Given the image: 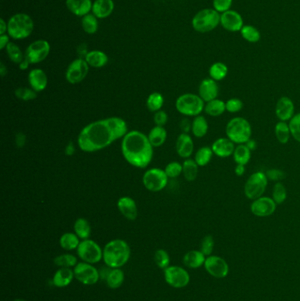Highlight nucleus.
Segmentation results:
<instances>
[{"mask_svg":"<svg viewBox=\"0 0 300 301\" xmlns=\"http://www.w3.org/2000/svg\"><path fill=\"white\" fill-rule=\"evenodd\" d=\"M128 132L127 122L117 116L100 119L85 126L77 136V145L85 153H94L123 138Z\"/></svg>","mask_w":300,"mask_h":301,"instance_id":"1","label":"nucleus"},{"mask_svg":"<svg viewBox=\"0 0 300 301\" xmlns=\"http://www.w3.org/2000/svg\"><path fill=\"white\" fill-rule=\"evenodd\" d=\"M121 149L124 160L134 168H147L153 158V146L148 136L139 130L128 131L122 138Z\"/></svg>","mask_w":300,"mask_h":301,"instance_id":"2","label":"nucleus"},{"mask_svg":"<svg viewBox=\"0 0 300 301\" xmlns=\"http://www.w3.org/2000/svg\"><path fill=\"white\" fill-rule=\"evenodd\" d=\"M131 257V248L125 240H110L103 248V260L108 267L116 269L123 266Z\"/></svg>","mask_w":300,"mask_h":301,"instance_id":"3","label":"nucleus"},{"mask_svg":"<svg viewBox=\"0 0 300 301\" xmlns=\"http://www.w3.org/2000/svg\"><path fill=\"white\" fill-rule=\"evenodd\" d=\"M34 20L27 13H16L7 21V34L13 40H23L34 31Z\"/></svg>","mask_w":300,"mask_h":301,"instance_id":"4","label":"nucleus"},{"mask_svg":"<svg viewBox=\"0 0 300 301\" xmlns=\"http://www.w3.org/2000/svg\"><path fill=\"white\" fill-rule=\"evenodd\" d=\"M226 137L236 145H243L250 140L252 127L250 122L243 117H234L225 126Z\"/></svg>","mask_w":300,"mask_h":301,"instance_id":"5","label":"nucleus"},{"mask_svg":"<svg viewBox=\"0 0 300 301\" xmlns=\"http://www.w3.org/2000/svg\"><path fill=\"white\" fill-rule=\"evenodd\" d=\"M220 12L213 8H205L193 17L192 27L198 33H208L214 30L220 24Z\"/></svg>","mask_w":300,"mask_h":301,"instance_id":"6","label":"nucleus"},{"mask_svg":"<svg viewBox=\"0 0 300 301\" xmlns=\"http://www.w3.org/2000/svg\"><path fill=\"white\" fill-rule=\"evenodd\" d=\"M204 102L203 99L198 95L195 94H184L178 97L175 101L176 110L185 116H194L200 115L204 110Z\"/></svg>","mask_w":300,"mask_h":301,"instance_id":"7","label":"nucleus"},{"mask_svg":"<svg viewBox=\"0 0 300 301\" xmlns=\"http://www.w3.org/2000/svg\"><path fill=\"white\" fill-rule=\"evenodd\" d=\"M268 181L269 179L263 172H255L252 174L246 180L244 186V193L246 199L254 201L262 197L268 186Z\"/></svg>","mask_w":300,"mask_h":301,"instance_id":"8","label":"nucleus"},{"mask_svg":"<svg viewBox=\"0 0 300 301\" xmlns=\"http://www.w3.org/2000/svg\"><path fill=\"white\" fill-rule=\"evenodd\" d=\"M168 176L161 168H153L145 172L143 176V184L147 191L158 192L164 190L168 183Z\"/></svg>","mask_w":300,"mask_h":301,"instance_id":"9","label":"nucleus"},{"mask_svg":"<svg viewBox=\"0 0 300 301\" xmlns=\"http://www.w3.org/2000/svg\"><path fill=\"white\" fill-rule=\"evenodd\" d=\"M50 44L46 40H37L30 43L25 51V58L30 65L42 63L50 55Z\"/></svg>","mask_w":300,"mask_h":301,"instance_id":"10","label":"nucleus"},{"mask_svg":"<svg viewBox=\"0 0 300 301\" xmlns=\"http://www.w3.org/2000/svg\"><path fill=\"white\" fill-rule=\"evenodd\" d=\"M77 252L80 259L90 264L99 263L103 258V250L95 241L89 239L80 241Z\"/></svg>","mask_w":300,"mask_h":301,"instance_id":"11","label":"nucleus"},{"mask_svg":"<svg viewBox=\"0 0 300 301\" xmlns=\"http://www.w3.org/2000/svg\"><path fill=\"white\" fill-rule=\"evenodd\" d=\"M88 64L84 58H77L72 62L66 70V79L72 85L78 84L85 80L89 72Z\"/></svg>","mask_w":300,"mask_h":301,"instance_id":"12","label":"nucleus"},{"mask_svg":"<svg viewBox=\"0 0 300 301\" xmlns=\"http://www.w3.org/2000/svg\"><path fill=\"white\" fill-rule=\"evenodd\" d=\"M165 282L173 288H183L189 284V272L180 266H169L165 269Z\"/></svg>","mask_w":300,"mask_h":301,"instance_id":"13","label":"nucleus"},{"mask_svg":"<svg viewBox=\"0 0 300 301\" xmlns=\"http://www.w3.org/2000/svg\"><path fill=\"white\" fill-rule=\"evenodd\" d=\"M204 268L209 274L215 279H225L229 274V265L226 261L218 256L206 257Z\"/></svg>","mask_w":300,"mask_h":301,"instance_id":"14","label":"nucleus"},{"mask_svg":"<svg viewBox=\"0 0 300 301\" xmlns=\"http://www.w3.org/2000/svg\"><path fill=\"white\" fill-rule=\"evenodd\" d=\"M74 277L85 286H92L98 282L100 274L90 263H79L74 268Z\"/></svg>","mask_w":300,"mask_h":301,"instance_id":"15","label":"nucleus"},{"mask_svg":"<svg viewBox=\"0 0 300 301\" xmlns=\"http://www.w3.org/2000/svg\"><path fill=\"white\" fill-rule=\"evenodd\" d=\"M277 203L272 198L261 197L251 203V212L259 217H270L277 210Z\"/></svg>","mask_w":300,"mask_h":301,"instance_id":"16","label":"nucleus"},{"mask_svg":"<svg viewBox=\"0 0 300 301\" xmlns=\"http://www.w3.org/2000/svg\"><path fill=\"white\" fill-rule=\"evenodd\" d=\"M220 25L229 32H240L244 27L242 16L238 11L229 10L220 16Z\"/></svg>","mask_w":300,"mask_h":301,"instance_id":"17","label":"nucleus"},{"mask_svg":"<svg viewBox=\"0 0 300 301\" xmlns=\"http://www.w3.org/2000/svg\"><path fill=\"white\" fill-rule=\"evenodd\" d=\"M295 111V106L293 100L287 96H283L277 100L275 113L277 118L282 122H288L293 118Z\"/></svg>","mask_w":300,"mask_h":301,"instance_id":"18","label":"nucleus"},{"mask_svg":"<svg viewBox=\"0 0 300 301\" xmlns=\"http://www.w3.org/2000/svg\"><path fill=\"white\" fill-rule=\"evenodd\" d=\"M219 94L220 88L216 80L207 78L201 82L198 88V96H200L204 102H209L212 100L218 99Z\"/></svg>","mask_w":300,"mask_h":301,"instance_id":"19","label":"nucleus"},{"mask_svg":"<svg viewBox=\"0 0 300 301\" xmlns=\"http://www.w3.org/2000/svg\"><path fill=\"white\" fill-rule=\"evenodd\" d=\"M117 208L123 217L134 221L138 217L139 210L135 200L131 197H123L117 201Z\"/></svg>","mask_w":300,"mask_h":301,"instance_id":"20","label":"nucleus"},{"mask_svg":"<svg viewBox=\"0 0 300 301\" xmlns=\"http://www.w3.org/2000/svg\"><path fill=\"white\" fill-rule=\"evenodd\" d=\"M27 79L30 88L37 93L44 91L48 87L49 80L46 73L43 69L35 68L31 70L28 73Z\"/></svg>","mask_w":300,"mask_h":301,"instance_id":"21","label":"nucleus"},{"mask_svg":"<svg viewBox=\"0 0 300 301\" xmlns=\"http://www.w3.org/2000/svg\"><path fill=\"white\" fill-rule=\"evenodd\" d=\"M235 144L228 137H220L213 142L212 145V151L216 156L220 158H227L233 154Z\"/></svg>","mask_w":300,"mask_h":301,"instance_id":"22","label":"nucleus"},{"mask_svg":"<svg viewBox=\"0 0 300 301\" xmlns=\"http://www.w3.org/2000/svg\"><path fill=\"white\" fill-rule=\"evenodd\" d=\"M175 146L178 155L185 160L189 159L194 153V141L189 134H180L177 137Z\"/></svg>","mask_w":300,"mask_h":301,"instance_id":"23","label":"nucleus"},{"mask_svg":"<svg viewBox=\"0 0 300 301\" xmlns=\"http://www.w3.org/2000/svg\"><path fill=\"white\" fill-rule=\"evenodd\" d=\"M66 7L77 17H84L92 11V0H66Z\"/></svg>","mask_w":300,"mask_h":301,"instance_id":"24","label":"nucleus"},{"mask_svg":"<svg viewBox=\"0 0 300 301\" xmlns=\"http://www.w3.org/2000/svg\"><path fill=\"white\" fill-rule=\"evenodd\" d=\"M115 9L113 0H95L92 3V13L98 19H105L111 15Z\"/></svg>","mask_w":300,"mask_h":301,"instance_id":"25","label":"nucleus"},{"mask_svg":"<svg viewBox=\"0 0 300 301\" xmlns=\"http://www.w3.org/2000/svg\"><path fill=\"white\" fill-rule=\"evenodd\" d=\"M85 59L90 67L102 68L108 64V57L101 50H91L85 54Z\"/></svg>","mask_w":300,"mask_h":301,"instance_id":"26","label":"nucleus"},{"mask_svg":"<svg viewBox=\"0 0 300 301\" xmlns=\"http://www.w3.org/2000/svg\"><path fill=\"white\" fill-rule=\"evenodd\" d=\"M206 256L201 250H191L185 254L183 263L190 269H198L204 265Z\"/></svg>","mask_w":300,"mask_h":301,"instance_id":"27","label":"nucleus"},{"mask_svg":"<svg viewBox=\"0 0 300 301\" xmlns=\"http://www.w3.org/2000/svg\"><path fill=\"white\" fill-rule=\"evenodd\" d=\"M74 277V271L71 268H61L59 269L53 277V284L57 287L62 288L69 286L73 281Z\"/></svg>","mask_w":300,"mask_h":301,"instance_id":"28","label":"nucleus"},{"mask_svg":"<svg viewBox=\"0 0 300 301\" xmlns=\"http://www.w3.org/2000/svg\"><path fill=\"white\" fill-rule=\"evenodd\" d=\"M167 137V131L162 126H154L148 134V139L153 148L160 147L165 144Z\"/></svg>","mask_w":300,"mask_h":301,"instance_id":"29","label":"nucleus"},{"mask_svg":"<svg viewBox=\"0 0 300 301\" xmlns=\"http://www.w3.org/2000/svg\"><path fill=\"white\" fill-rule=\"evenodd\" d=\"M208 122L204 115H197L196 117H194V120L192 121V128H191V132L194 135V137L202 138L204 136H206V134L208 133Z\"/></svg>","mask_w":300,"mask_h":301,"instance_id":"30","label":"nucleus"},{"mask_svg":"<svg viewBox=\"0 0 300 301\" xmlns=\"http://www.w3.org/2000/svg\"><path fill=\"white\" fill-rule=\"evenodd\" d=\"M204 111L210 116L218 117L222 115L226 111L225 102L222 100H212L211 101L206 102L204 106Z\"/></svg>","mask_w":300,"mask_h":301,"instance_id":"31","label":"nucleus"},{"mask_svg":"<svg viewBox=\"0 0 300 301\" xmlns=\"http://www.w3.org/2000/svg\"><path fill=\"white\" fill-rule=\"evenodd\" d=\"M74 233L82 240H87L92 233L91 225L84 217H79L74 225Z\"/></svg>","mask_w":300,"mask_h":301,"instance_id":"32","label":"nucleus"},{"mask_svg":"<svg viewBox=\"0 0 300 301\" xmlns=\"http://www.w3.org/2000/svg\"><path fill=\"white\" fill-rule=\"evenodd\" d=\"M199 166L195 160L186 159L182 163V175L188 182H194L198 176Z\"/></svg>","mask_w":300,"mask_h":301,"instance_id":"33","label":"nucleus"},{"mask_svg":"<svg viewBox=\"0 0 300 301\" xmlns=\"http://www.w3.org/2000/svg\"><path fill=\"white\" fill-rule=\"evenodd\" d=\"M236 164L246 166L251 159V150L246 144L238 145L235 147L234 153L232 154Z\"/></svg>","mask_w":300,"mask_h":301,"instance_id":"34","label":"nucleus"},{"mask_svg":"<svg viewBox=\"0 0 300 301\" xmlns=\"http://www.w3.org/2000/svg\"><path fill=\"white\" fill-rule=\"evenodd\" d=\"M275 135L277 137V141L282 145H285L290 140V137L292 136L291 130L289 123L286 122L279 121L275 126Z\"/></svg>","mask_w":300,"mask_h":301,"instance_id":"35","label":"nucleus"},{"mask_svg":"<svg viewBox=\"0 0 300 301\" xmlns=\"http://www.w3.org/2000/svg\"><path fill=\"white\" fill-rule=\"evenodd\" d=\"M209 74H210V78L212 80H216L217 82L221 81L224 79H225V77L227 76L228 67L222 62H216L214 64H212L209 69Z\"/></svg>","mask_w":300,"mask_h":301,"instance_id":"36","label":"nucleus"},{"mask_svg":"<svg viewBox=\"0 0 300 301\" xmlns=\"http://www.w3.org/2000/svg\"><path fill=\"white\" fill-rule=\"evenodd\" d=\"M214 153L212 147L203 146L196 151L194 160L199 167H205L211 162Z\"/></svg>","mask_w":300,"mask_h":301,"instance_id":"37","label":"nucleus"},{"mask_svg":"<svg viewBox=\"0 0 300 301\" xmlns=\"http://www.w3.org/2000/svg\"><path fill=\"white\" fill-rule=\"evenodd\" d=\"M59 243L63 249L70 251V250L77 249L80 241H79V238L76 235V233H66L62 235Z\"/></svg>","mask_w":300,"mask_h":301,"instance_id":"38","label":"nucleus"},{"mask_svg":"<svg viewBox=\"0 0 300 301\" xmlns=\"http://www.w3.org/2000/svg\"><path fill=\"white\" fill-rule=\"evenodd\" d=\"M106 281L108 287H110L111 289H117L123 285L124 281V273L122 270H120L119 268L113 269L112 271L108 272Z\"/></svg>","mask_w":300,"mask_h":301,"instance_id":"39","label":"nucleus"},{"mask_svg":"<svg viewBox=\"0 0 300 301\" xmlns=\"http://www.w3.org/2000/svg\"><path fill=\"white\" fill-rule=\"evenodd\" d=\"M164 101H165V100L160 93H158V92L151 93L147 100V108L150 112L156 113L158 111L161 110L162 107L164 105Z\"/></svg>","mask_w":300,"mask_h":301,"instance_id":"40","label":"nucleus"},{"mask_svg":"<svg viewBox=\"0 0 300 301\" xmlns=\"http://www.w3.org/2000/svg\"><path fill=\"white\" fill-rule=\"evenodd\" d=\"M81 26H82L83 30L85 31L86 34H95L99 28L98 18L96 16L93 15L92 13H89L87 15L82 17Z\"/></svg>","mask_w":300,"mask_h":301,"instance_id":"41","label":"nucleus"},{"mask_svg":"<svg viewBox=\"0 0 300 301\" xmlns=\"http://www.w3.org/2000/svg\"><path fill=\"white\" fill-rule=\"evenodd\" d=\"M5 51L10 60L16 65H19L25 59V54H23L19 46L14 42H9L5 48Z\"/></svg>","mask_w":300,"mask_h":301,"instance_id":"42","label":"nucleus"},{"mask_svg":"<svg viewBox=\"0 0 300 301\" xmlns=\"http://www.w3.org/2000/svg\"><path fill=\"white\" fill-rule=\"evenodd\" d=\"M240 34L244 40L250 43H256L261 40V33L256 27L251 25H244L242 29L240 30Z\"/></svg>","mask_w":300,"mask_h":301,"instance_id":"43","label":"nucleus"},{"mask_svg":"<svg viewBox=\"0 0 300 301\" xmlns=\"http://www.w3.org/2000/svg\"><path fill=\"white\" fill-rule=\"evenodd\" d=\"M272 199L277 204H282L287 199L286 188L281 182H278L274 185Z\"/></svg>","mask_w":300,"mask_h":301,"instance_id":"44","label":"nucleus"},{"mask_svg":"<svg viewBox=\"0 0 300 301\" xmlns=\"http://www.w3.org/2000/svg\"><path fill=\"white\" fill-rule=\"evenodd\" d=\"M16 97L22 101H30L37 98V92L31 88H18L14 91Z\"/></svg>","mask_w":300,"mask_h":301,"instance_id":"45","label":"nucleus"},{"mask_svg":"<svg viewBox=\"0 0 300 301\" xmlns=\"http://www.w3.org/2000/svg\"><path fill=\"white\" fill-rule=\"evenodd\" d=\"M54 263L59 267L71 268L75 267L77 264V261L74 255L65 254L57 256L54 259Z\"/></svg>","mask_w":300,"mask_h":301,"instance_id":"46","label":"nucleus"},{"mask_svg":"<svg viewBox=\"0 0 300 301\" xmlns=\"http://www.w3.org/2000/svg\"><path fill=\"white\" fill-rule=\"evenodd\" d=\"M154 261L160 269H166L169 266L170 256L164 249H158L155 252Z\"/></svg>","mask_w":300,"mask_h":301,"instance_id":"47","label":"nucleus"},{"mask_svg":"<svg viewBox=\"0 0 300 301\" xmlns=\"http://www.w3.org/2000/svg\"><path fill=\"white\" fill-rule=\"evenodd\" d=\"M289 126L293 138L300 143V113L293 115V118L289 121Z\"/></svg>","mask_w":300,"mask_h":301,"instance_id":"48","label":"nucleus"},{"mask_svg":"<svg viewBox=\"0 0 300 301\" xmlns=\"http://www.w3.org/2000/svg\"><path fill=\"white\" fill-rule=\"evenodd\" d=\"M168 178H177L182 174V164L178 161H172L164 169Z\"/></svg>","mask_w":300,"mask_h":301,"instance_id":"49","label":"nucleus"},{"mask_svg":"<svg viewBox=\"0 0 300 301\" xmlns=\"http://www.w3.org/2000/svg\"><path fill=\"white\" fill-rule=\"evenodd\" d=\"M214 246H215V240L212 235H206L204 237V239L201 242V251L204 253V256L206 257L212 256V252L214 250Z\"/></svg>","mask_w":300,"mask_h":301,"instance_id":"50","label":"nucleus"},{"mask_svg":"<svg viewBox=\"0 0 300 301\" xmlns=\"http://www.w3.org/2000/svg\"><path fill=\"white\" fill-rule=\"evenodd\" d=\"M243 107H244L243 101L239 98H231L225 102L227 112L231 114L238 113L239 111L242 110Z\"/></svg>","mask_w":300,"mask_h":301,"instance_id":"51","label":"nucleus"},{"mask_svg":"<svg viewBox=\"0 0 300 301\" xmlns=\"http://www.w3.org/2000/svg\"><path fill=\"white\" fill-rule=\"evenodd\" d=\"M232 2L233 0H213V9L221 14L231 10Z\"/></svg>","mask_w":300,"mask_h":301,"instance_id":"52","label":"nucleus"},{"mask_svg":"<svg viewBox=\"0 0 300 301\" xmlns=\"http://www.w3.org/2000/svg\"><path fill=\"white\" fill-rule=\"evenodd\" d=\"M266 176L268 177V179L271 180V181H275V182H280L282 180H284L285 178V174L284 171H282L280 169H270L265 173Z\"/></svg>","mask_w":300,"mask_h":301,"instance_id":"53","label":"nucleus"},{"mask_svg":"<svg viewBox=\"0 0 300 301\" xmlns=\"http://www.w3.org/2000/svg\"><path fill=\"white\" fill-rule=\"evenodd\" d=\"M153 121L155 125L164 127L168 121V115L165 111L161 109V110L154 113Z\"/></svg>","mask_w":300,"mask_h":301,"instance_id":"54","label":"nucleus"},{"mask_svg":"<svg viewBox=\"0 0 300 301\" xmlns=\"http://www.w3.org/2000/svg\"><path fill=\"white\" fill-rule=\"evenodd\" d=\"M181 131L182 133H188L189 134V131H191V128H192V122H190L189 119L184 118L181 120Z\"/></svg>","mask_w":300,"mask_h":301,"instance_id":"55","label":"nucleus"},{"mask_svg":"<svg viewBox=\"0 0 300 301\" xmlns=\"http://www.w3.org/2000/svg\"><path fill=\"white\" fill-rule=\"evenodd\" d=\"M10 36L8 34H1L0 35V50H4L9 43Z\"/></svg>","mask_w":300,"mask_h":301,"instance_id":"56","label":"nucleus"},{"mask_svg":"<svg viewBox=\"0 0 300 301\" xmlns=\"http://www.w3.org/2000/svg\"><path fill=\"white\" fill-rule=\"evenodd\" d=\"M26 136L24 135L23 133L18 134L15 137V143L17 146H19V147H22L25 145V143H26Z\"/></svg>","mask_w":300,"mask_h":301,"instance_id":"57","label":"nucleus"},{"mask_svg":"<svg viewBox=\"0 0 300 301\" xmlns=\"http://www.w3.org/2000/svg\"><path fill=\"white\" fill-rule=\"evenodd\" d=\"M234 172L236 176H242L245 174V172H246V168L243 165H237L235 167Z\"/></svg>","mask_w":300,"mask_h":301,"instance_id":"58","label":"nucleus"},{"mask_svg":"<svg viewBox=\"0 0 300 301\" xmlns=\"http://www.w3.org/2000/svg\"><path fill=\"white\" fill-rule=\"evenodd\" d=\"M7 32V23L4 19H0V35L4 34Z\"/></svg>","mask_w":300,"mask_h":301,"instance_id":"59","label":"nucleus"},{"mask_svg":"<svg viewBox=\"0 0 300 301\" xmlns=\"http://www.w3.org/2000/svg\"><path fill=\"white\" fill-rule=\"evenodd\" d=\"M246 146L248 147V148L250 149L251 152L252 151H254L256 148V146H257V144H256V142L253 140V139H250V140H248V141L246 143Z\"/></svg>","mask_w":300,"mask_h":301,"instance_id":"60","label":"nucleus"},{"mask_svg":"<svg viewBox=\"0 0 300 301\" xmlns=\"http://www.w3.org/2000/svg\"><path fill=\"white\" fill-rule=\"evenodd\" d=\"M74 151H75V148H74V144H73V143H70L69 145H67V147H66V154H68V155H73L74 153Z\"/></svg>","mask_w":300,"mask_h":301,"instance_id":"61","label":"nucleus"},{"mask_svg":"<svg viewBox=\"0 0 300 301\" xmlns=\"http://www.w3.org/2000/svg\"><path fill=\"white\" fill-rule=\"evenodd\" d=\"M29 65H30L29 62L27 61V59L25 58L23 61L19 64V68L20 69V70H22V71H25V70H27V69L28 68Z\"/></svg>","mask_w":300,"mask_h":301,"instance_id":"62","label":"nucleus"},{"mask_svg":"<svg viewBox=\"0 0 300 301\" xmlns=\"http://www.w3.org/2000/svg\"><path fill=\"white\" fill-rule=\"evenodd\" d=\"M0 73H1L2 78H4L5 74L7 73V68L5 67V65H4L3 62H1V64H0Z\"/></svg>","mask_w":300,"mask_h":301,"instance_id":"63","label":"nucleus"},{"mask_svg":"<svg viewBox=\"0 0 300 301\" xmlns=\"http://www.w3.org/2000/svg\"><path fill=\"white\" fill-rule=\"evenodd\" d=\"M24 301V300H15V301Z\"/></svg>","mask_w":300,"mask_h":301,"instance_id":"64","label":"nucleus"}]
</instances>
